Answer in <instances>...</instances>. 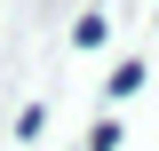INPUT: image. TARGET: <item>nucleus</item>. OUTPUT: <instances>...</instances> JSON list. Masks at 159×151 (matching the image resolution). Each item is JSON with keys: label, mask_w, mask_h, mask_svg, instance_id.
<instances>
[{"label": "nucleus", "mask_w": 159, "mask_h": 151, "mask_svg": "<svg viewBox=\"0 0 159 151\" xmlns=\"http://www.w3.org/2000/svg\"><path fill=\"white\" fill-rule=\"evenodd\" d=\"M135 88H143V64L127 56V64H119V72H111V88H103V95H111V103H119V95H135Z\"/></svg>", "instance_id": "1"}]
</instances>
